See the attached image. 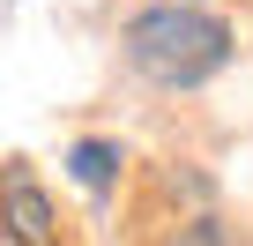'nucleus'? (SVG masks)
Segmentation results:
<instances>
[{"label":"nucleus","instance_id":"nucleus-2","mask_svg":"<svg viewBox=\"0 0 253 246\" xmlns=\"http://www.w3.org/2000/svg\"><path fill=\"white\" fill-rule=\"evenodd\" d=\"M0 231H8L15 246H60V231H52V201H45V187H38L23 164L0 179Z\"/></svg>","mask_w":253,"mask_h":246},{"label":"nucleus","instance_id":"nucleus-1","mask_svg":"<svg viewBox=\"0 0 253 246\" xmlns=\"http://www.w3.org/2000/svg\"><path fill=\"white\" fill-rule=\"evenodd\" d=\"M126 60H134L149 82L164 90H194L231 60V30L209 8H186V0H164V8H142L126 23Z\"/></svg>","mask_w":253,"mask_h":246},{"label":"nucleus","instance_id":"nucleus-3","mask_svg":"<svg viewBox=\"0 0 253 246\" xmlns=\"http://www.w3.org/2000/svg\"><path fill=\"white\" fill-rule=\"evenodd\" d=\"M67 164H75V179H82L89 194H112V179H119V149H112V142H75Z\"/></svg>","mask_w":253,"mask_h":246}]
</instances>
